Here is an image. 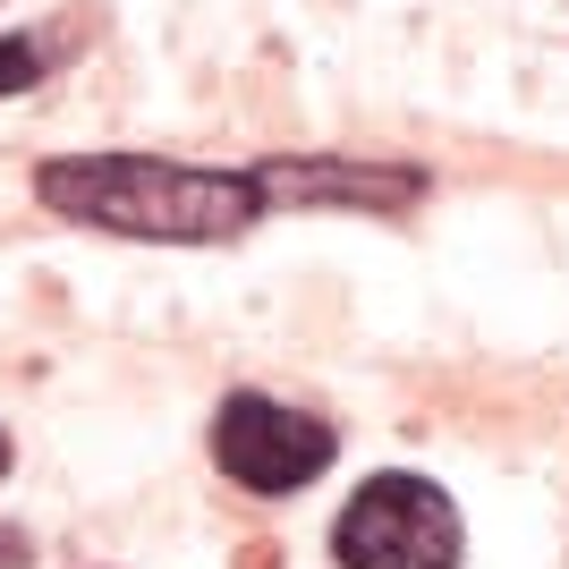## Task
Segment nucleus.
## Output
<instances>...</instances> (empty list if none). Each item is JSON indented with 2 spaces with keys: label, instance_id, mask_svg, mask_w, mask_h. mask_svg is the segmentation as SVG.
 Instances as JSON below:
<instances>
[{
  "label": "nucleus",
  "instance_id": "1",
  "mask_svg": "<svg viewBox=\"0 0 569 569\" xmlns=\"http://www.w3.org/2000/svg\"><path fill=\"white\" fill-rule=\"evenodd\" d=\"M60 221L111 238H153V247H221L263 213L256 170H204V162H153V153H60L34 170Z\"/></svg>",
  "mask_w": 569,
  "mask_h": 569
},
{
  "label": "nucleus",
  "instance_id": "2",
  "mask_svg": "<svg viewBox=\"0 0 569 569\" xmlns=\"http://www.w3.org/2000/svg\"><path fill=\"white\" fill-rule=\"evenodd\" d=\"M332 552L340 569H459V510L426 476H375L340 510Z\"/></svg>",
  "mask_w": 569,
  "mask_h": 569
},
{
  "label": "nucleus",
  "instance_id": "3",
  "mask_svg": "<svg viewBox=\"0 0 569 569\" xmlns=\"http://www.w3.org/2000/svg\"><path fill=\"white\" fill-rule=\"evenodd\" d=\"M213 459L247 493H298V485H315V476L332 468V426L263 400V391H238L213 417Z\"/></svg>",
  "mask_w": 569,
  "mask_h": 569
},
{
  "label": "nucleus",
  "instance_id": "4",
  "mask_svg": "<svg viewBox=\"0 0 569 569\" xmlns=\"http://www.w3.org/2000/svg\"><path fill=\"white\" fill-rule=\"evenodd\" d=\"M263 204H408L426 188L417 170H357V162H263L256 170Z\"/></svg>",
  "mask_w": 569,
  "mask_h": 569
},
{
  "label": "nucleus",
  "instance_id": "5",
  "mask_svg": "<svg viewBox=\"0 0 569 569\" xmlns=\"http://www.w3.org/2000/svg\"><path fill=\"white\" fill-rule=\"evenodd\" d=\"M43 77V51L26 43V34H0V94H26Z\"/></svg>",
  "mask_w": 569,
  "mask_h": 569
},
{
  "label": "nucleus",
  "instance_id": "6",
  "mask_svg": "<svg viewBox=\"0 0 569 569\" xmlns=\"http://www.w3.org/2000/svg\"><path fill=\"white\" fill-rule=\"evenodd\" d=\"M0 476H9V433H0Z\"/></svg>",
  "mask_w": 569,
  "mask_h": 569
}]
</instances>
